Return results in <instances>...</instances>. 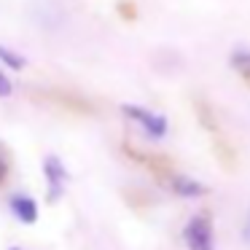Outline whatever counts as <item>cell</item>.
Wrapping results in <instances>:
<instances>
[{
	"label": "cell",
	"instance_id": "obj_1",
	"mask_svg": "<svg viewBox=\"0 0 250 250\" xmlns=\"http://www.w3.org/2000/svg\"><path fill=\"white\" fill-rule=\"evenodd\" d=\"M183 242L188 250H212V218L210 212L194 215L183 229Z\"/></svg>",
	"mask_w": 250,
	"mask_h": 250
},
{
	"label": "cell",
	"instance_id": "obj_2",
	"mask_svg": "<svg viewBox=\"0 0 250 250\" xmlns=\"http://www.w3.org/2000/svg\"><path fill=\"white\" fill-rule=\"evenodd\" d=\"M121 113L126 116L129 121H135L148 137L159 140V137L167 135V119L162 113H153V110H146L140 105H121Z\"/></svg>",
	"mask_w": 250,
	"mask_h": 250
},
{
	"label": "cell",
	"instance_id": "obj_3",
	"mask_svg": "<svg viewBox=\"0 0 250 250\" xmlns=\"http://www.w3.org/2000/svg\"><path fill=\"white\" fill-rule=\"evenodd\" d=\"M43 178H46V186H49V202H57L65 194V183H67L65 164L57 156H46L43 159Z\"/></svg>",
	"mask_w": 250,
	"mask_h": 250
},
{
	"label": "cell",
	"instance_id": "obj_4",
	"mask_svg": "<svg viewBox=\"0 0 250 250\" xmlns=\"http://www.w3.org/2000/svg\"><path fill=\"white\" fill-rule=\"evenodd\" d=\"M8 207H11L14 218L22 223H35L38 221V202L33 199V196L27 194H14L11 199H8Z\"/></svg>",
	"mask_w": 250,
	"mask_h": 250
},
{
	"label": "cell",
	"instance_id": "obj_5",
	"mask_svg": "<svg viewBox=\"0 0 250 250\" xmlns=\"http://www.w3.org/2000/svg\"><path fill=\"white\" fill-rule=\"evenodd\" d=\"M169 188L178 196H186V199L207 194V186H202L199 180H194V178H186V175H172V178H169Z\"/></svg>",
	"mask_w": 250,
	"mask_h": 250
},
{
	"label": "cell",
	"instance_id": "obj_6",
	"mask_svg": "<svg viewBox=\"0 0 250 250\" xmlns=\"http://www.w3.org/2000/svg\"><path fill=\"white\" fill-rule=\"evenodd\" d=\"M231 67H237L245 78H250V51H234L231 54Z\"/></svg>",
	"mask_w": 250,
	"mask_h": 250
},
{
	"label": "cell",
	"instance_id": "obj_7",
	"mask_svg": "<svg viewBox=\"0 0 250 250\" xmlns=\"http://www.w3.org/2000/svg\"><path fill=\"white\" fill-rule=\"evenodd\" d=\"M0 60L6 62L8 67H14V70H19V67H24V60L19 54H14L11 49H8V46H3L0 43Z\"/></svg>",
	"mask_w": 250,
	"mask_h": 250
},
{
	"label": "cell",
	"instance_id": "obj_8",
	"mask_svg": "<svg viewBox=\"0 0 250 250\" xmlns=\"http://www.w3.org/2000/svg\"><path fill=\"white\" fill-rule=\"evenodd\" d=\"M8 167H11V164H8V156H6V151L0 148V186L6 183V178H8Z\"/></svg>",
	"mask_w": 250,
	"mask_h": 250
},
{
	"label": "cell",
	"instance_id": "obj_9",
	"mask_svg": "<svg viewBox=\"0 0 250 250\" xmlns=\"http://www.w3.org/2000/svg\"><path fill=\"white\" fill-rule=\"evenodd\" d=\"M14 92V86H11V81H8V76L3 70H0V97H8V94Z\"/></svg>",
	"mask_w": 250,
	"mask_h": 250
},
{
	"label": "cell",
	"instance_id": "obj_10",
	"mask_svg": "<svg viewBox=\"0 0 250 250\" xmlns=\"http://www.w3.org/2000/svg\"><path fill=\"white\" fill-rule=\"evenodd\" d=\"M245 234H248V239H250V221H248V229H245Z\"/></svg>",
	"mask_w": 250,
	"mask_h": 250
},
{
	"label": "cell",
	"instance_id": "obj_11",
	"mask_svg": "<svg viewBox=\"0 0 250 250\" xmlns=\"http://www.w3.org/2000/svg\"><path fill=\"white\" fill-rule=\"evenodd\" d=\"M11 250H22V248H11Z\"/></svg>",
	"mask_w": 250,
	"mask_h": 250
}]
</instances>
